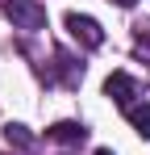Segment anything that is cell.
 <instances>
[{"label":"cell","instance_id":"obj_1","mask_svg":"<svg viewBox=\"0 0 150 155\" xmlns=\"http://www.w3.org/2000/svg\"><path fill=\"white\" fill-rule=\"evenodd\" d=\"M4 17L13 21V29L38 34V29H46V4L42 0H4Z\"/></svg>","mask_w":150,"mask_h":155},{"label":"cell","instance_id":"obj_2","mask_svg":"<svg viewBox=\"0 0 150 155\" xmlns=\"http://www.w3.org/2000/svg\"><path fill=\"white\" fill-rule=\"evenodd\" d=\"M67 34H71L75 42L83 46V51H100V46H104V29H100V21H96V17L67 13Z\"/></svg>","mask_w":150,"mask_h":155},{"label":"cell","instance_id":"obj_3","mask_svg":"<svg viewBox=\"0 0 150 155\" xmlns=\"http://www.w3.org/2000/svg\"><path fill=\"white\" fill-rule=\"evenodd\" d=\"M104 97H113L121 109H129V105H138V97H142V84L133 76H125V71H113V76L104 80Z\"/></svg>","mask_w":150,"mask_h":155},{"label":"cell","instance_id":"obj_4","mask_svg":"<svg viewBox=\"0 0 150 155\" xmlns=\"http://www.w3.org/2000/svg\"><path fill=\"white\" fill-rule=\"evenodd\" d=\"M54 80H58L63 88H79V80H83V63H75L67 51H54Z\"/></svg>","mask_w":150,"mask_h":155},{"label":"cell","instance_id":"obj_5","mask_svg":"<svg viewBox=\"0 0 150 155\" xmlns=\"http://www.w3.org/2000/svg\"><path fill=\"white\" fill-rule=\"evenodd\" d=\"M46 134L54 143H63V147H79V143L88 138V126H83V122H54Z\"/></svg>","mask_w":150,"mask_h":155},{"label":"cell","instance_id":"obj_6","mask_svg":"<svg viewBox=\"0 0 150 155\" xmlns=\"http://www.w3.org/2000/svg\"><path fill=\"white\" fill-rule=\"evenodd\" d=\"M125 117H129V126L138 130L142 138H150V105H146V101L129 105V109H125Z\"/></svg>","mask_w":150,"mask_h":155},{"label":"cell","instance_id":"obj_7","mask_svg":"<svg viewBox=\"0 0 150 155\" xmlns=\"http://www.w3.org/2000/svg\"><path fill=\"white\" fill-rule=\"evenodd\" d=\"M4 143L17 147V151H29V147H33V134L25 126H17V122H8V126H4Z\"/></svg>","mask_w":150,"mask_h":155},{"label":"cell","instance_id":"obj_8","mask_svg":"<svg viewBox=\"0 0 150 155\" xmlns=\"http://www.w3.org/2000/svg\"><path fill=\"white\" fill-rule=\"evenodd\" d=\"M113 4H121V8H133V4H138V0H113Z\"/></svg>","mask_w":150,"mask_h":155},{"label":"cell","instance_id":"obj_9","mask_svg":"<svg viewBox=\"0 0 150 155\" xmlns=\"http://www.w3.org/2000/svg\"><path fill=\"white\" fill-rule=\"evenodd\" d=\"M96 155H117V151H108V147H100V151H96Z\"/></svg>","mask_w":150,"mask_h":155}]
</instances>
